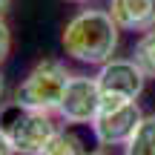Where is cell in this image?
<instances>
[{"instance_id": "1", "label": "cell", "mask_w": 155, "mask_h": 155, "mask_svg": "<svg viewBox=\"0 0 155 155\" xmlns=\"http://www.w3.org/2000/svg\"><path fill=\"white\" fill-rule=\"evenodd\" d=\"M118 23L106 9H83L63 26L61 43L72 61L104 66L115 58L118 49Z\"/></svg>"}, {"instance_id": "2", "label": "cell", "mask_w": 155, "mask_h": 155, "mask_svg": "<svg viewBox=\"0 0 155 155\" xmlns=\"http://www.w3.org/2000/svg\"><path fill=\"white\" fill-rule=\"evenodd\" d=\"M0 132L20 155H40L43 147L58 135V124L52 112L35 109L26 104H3L0 106Z\"/></svg>"}, {"instance_id": "3", "label": "cell", "mask_w": 155, "mask_h": 155, "mask_svg": "<svg viewBox=\"0 0 155 155\" xmlns=\"http://www.w3.org/2000/svg\"><path fill=\"white\" fill-rule=\"evenodd\" d=\"M69 78H72V72L66 69L63 61H58V58H43V61H38L29 69V75L23 78L20 86L15 89V101L58 115V106H61V98H63V92H66Z\"/></svg>"}, {"instance_id": "4", "label": "cell", "mask_w": 155, "mask_h": 155, "mask_svg": "<svg viewBox=\"0 0 155 155\" xmlns=\"http://www.w3.org/2000/svg\"><path fill=\"white\" fill-rule=\"evenodd\" d=\"M144 121L138 101H121V98H101V109L92 121L95 141L101 147H124L132 132L138 129V124Z\"/></svg>"}, {"instance_id": "5", "label": "cell", "mask_w": 155, "mask_h": 155, "mask_svg": "<svg viewBox=\"0 0 155 155\" xmlns=\"http://www.w3.org/2000/svg\"><path fill=\"white\" fill-rule=\"evenodd\" d=\"M101 86L98 78L89 75H72L66 83V92L61 98V106H58V115L66 124H92L95 115L101 109Z\"/></svg>"}, {"instance_id": "6", "label": "cell", "mask_w": 155, "mask_h": 155, "mask_svg": "<svg viewBox=\"0 0 155 155\" xmlns=\"http://www.w3.org/2000/svg\"><path fill=\"white\" fill-rule=\"evenodd\" d=\"M98 86L101 95L109 98H121V101H138V95L144 92L147 75L141 72V66L132 58H112L109 63L98 69Z\"/></svg>"}, {"instance_id": "7", "label": "cell", "mask_w": 155, "mask_h": 155, "mask_svg": "<svg viewBox=\"0 0 155 155\" xmlns=\"http://www.w3.org/2000/svg\"><path fill=\"white\" fill-rule=\"evenodd\" d=\"M106 12L124 32H150V29H155V0H109Z\"/></svg>"}, {"instance_id": "8", "label": "cell", "mask_w": 155, "mask_h": 155, "mask_svg": "<svg viewBox=\"0 0 155 155\" xmlns=\"http://www.w3.org/2000/svg\"><path fill=\"white\" fill-rule=\"evenodd\" d=\"M124 155H155V115H144L132 138L124 144Z\"/></svg>"}, {"instance_id": "9", "label": "cell", "mask_w": 155, "mask_h": 155, "mask_svg": "<svg viewBox=\"0 0 155 155\" xmlns=\"http://www.w3.org/2000/svg\"><path fill=\"white\" fill-rule=\"evenodd\" d=\"M40 155H89V147L75 129H58V135L43 147Z\"/></svg>"}, {"instance_id": "10", "label": "cell", "mask_w": 155, "mask_h": 155, "mask_svg": "<svg viewBox=\"0 0 155 155\" xmlns=\"http://www.w3.org/2000/svg\"><path fill=\"white\" fill-rule=\"evenodd\" d=\"M132 61L141 66V72L150 78V81H155V29H150V32H144L138 38Z\"/></svg>"}, {"instance_id": "11", "label": "cell", "mask_w": 155, "mask_h": 155, "mask_svg": "<svg viewBox=\"0 0 155 155\" xmlns=\"http://www.w3.org/2000/svg\"><path fill=\"white\" fill-rule=\"evenodd\" d=\"M9 49H12V32L6 26V20L0 17V63L9 58Z\"/></svg>"}, {"instance_id": "12", "label": "cell", "mask_w": 155, "mask_h": 155, "mask_svg": "<svg viewBox=\"0 0 155 155\" xmlns=\"http://www.w3.org/2000/svg\"><path fill=\"white\" fill-rule=\"evenodd\" d=\"M0 155H17L15 150H12V144L6 141V135H3V132H0Z\"/></svg>"}, {"instance_id": "13", "label": "cell", "mask_w": 155, "mask_h": 155, "mask_svg": "<svg viewBox=\"0 0 155 155\" xmlns=\"http://www.w3.org/2000/svg\"><path fill=\"white\" fill-rule=\"evenodd\" d=\"M9 6H12V0H0V17L9 12Z\"/></svg>"}, {"instance_id": "14", "label": "cell", "mask_w": 155, "mask_h": 155, "mask_svg": "<svg viewBox=\"0 0 155 155\" xmlns=\"http://www.w3.org/2000/svg\"><path fill=\"white\" fill-rule=\"evenodd\" d=\"M3 92H6V78H3V72H0V101H3Z\"/></svg>"}, {"instance_id": "15", "label": "cell", "mask_w": 155, "mask_h": 155, "mask_svg": "<svg viewBox=\"0 0 155 155\" xmlns=\"http://www.w3.org/2000/svg\"><path fill=\"white\" fill-rule=\"evenodd\" d=\"M72 3H86V0H72Z\"/></svg>"}, {"instance_id": "16", "label": "cell", "mask_w": 155, "mask_h": 155, "mask_svg": "<svg viewBox=\"0 0 155 155\" xmlns=\"http://www.w3.org/2000/svg\"><path fill=\"white\" fill-rule=\"evenodd\" d=\"M89 155H104V152H89Z\"/></svg>"}]
</instances>
